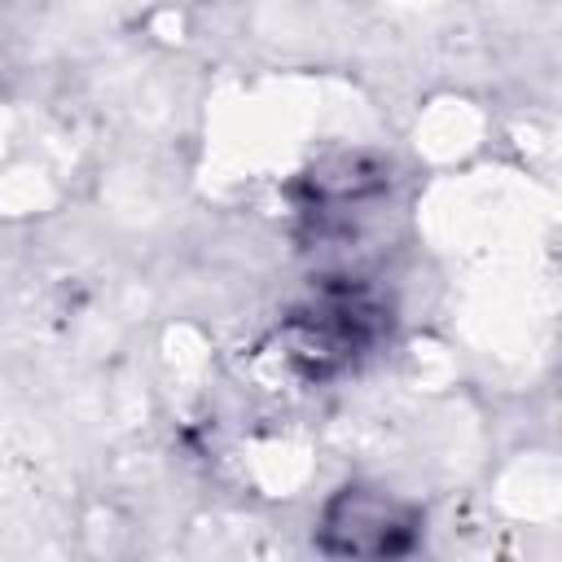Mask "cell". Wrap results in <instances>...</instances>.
I'll return each instance as SVG.
<instances>
[{
    "instance_id": "6da1fadb",
    "label": "cell",
    "mask_w": 562,
    "mask_h": 562,
    "mask_svg": "<svg viewBox=\"0 0 562 562\" xmlns=\"http://www.w3.org/2000/svg\"><path fill=\"white\" fill-rule=\"evenodd\" d=\"M325 531H342L347 540L342 544H334V549H342V553H360V544H364V531H378V544H382V553H391V549H400V531H408L395 514H391V505L386 501H378V496H364V492H347L334 509H329V527Z\"/></svg>"
}]
</instances>
